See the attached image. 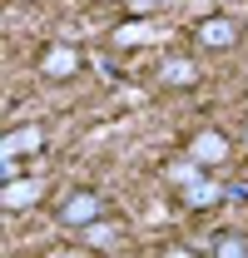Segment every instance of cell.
<instances>
[{
    "label": "cell",
    "mask_w": 248,
    "mask_h": 258,
    "mask_svg": "<svg viewBox=\"0 0 248 258\" xmlns=\"http://www.w3.org/2000/svg\"><path fill=\"white\" fill-rule=\"evenodd\" d=\"M189 10L194 15H214V0H189Z\"/></svg>",
    "instance_id": "obj_14"
},
{
    "label": "cell",
    "mask_w": 248,
    "mask_h": 258,
    "mask_svg": "<svg viewBox=\"0 0 248 258\" xmlns=\"http://www.w3.org/2000/svg\"><path fill=\"white\" fill-rule=\"evenodd\" d=\"M194 80V64L189 60H169L164 64V85H189Z\"/></svg>",
    "instance_id": "obj_11"
},
{
    "label": "cell",
    "mask_w": 248,
    "mask_h": 258,
    "mask_svg": "<svg viewBox=\"0 0 248 258\" xmlns=\"http://www.w3.org/2000/svg\"><path fill=\"white\" fill-rule=\"evenodd\" d=\"M194 40H199L204 50H233V40H238V20H233V15H199Z\"/></svg>",
    "instance_id": "obj_2"
},
{
    "label": "cell",
    "mask_w": 248,
    "mask_h": 258,
    "mask_svg": "<svg viewBox=\"0 0 248 258\" xmlns=\"http://www.w3.org/2000/svg\"><path fill=\"white\" fill-rule=\"evenodd\" d=\"M149 40H159V25L149 15H134L129 25L114 30V50H134V45H149Z\"/></svg>",
    "instance_id": "obj_7"
},
{
    "label": "cell",
    "mask_w": 248,
    "mask_h": 258,
    "mask_svg": "<svg viewBox=\"0 0 248 258\" xmlns=\"http://www.w3.org/2000/svg\"><path fill=\"white\" fill-rule=\"evenodd\" d=\"M199 174H209V169H204V164L194 159V154H189V159H179V164H169V179H174L179 189H184V184H194Z\"/></svg>",
    "instance_id": "obj_10"
},
{
    "label": "cell",
    "mask_w": 248,
    "mask_h": 258,
    "mask_svg": "<svg viewBox=\"0 0 248 258\" xmlns=\"http://www.w3.org/2000/svg\"><path fill=\"white\" fill-rule=\"evenodd\" d=\"M80 70V50L75 45H45V55H40V75L45 80H70Z\"/></svg>",
    "instance_id": "obj_6"
},
{
    "label": "cell",
    "mask_w": 248,
    "mask_h": 258,
    "mask_svg": "<svg viewBox=\"0 0 248 258\" xmlns=\"http://www.w3.org/2000/svg\"><path fill=\"white\" fill-rule=\"evenodd\" d=\"M99 209H104V204H99V194L80 189V194H70V199H65L60 219H65V224H70V228H90L94 219H99Z\"/></svg>",
    "instance_id": "obj_5"
},
{
    "label": "cell",
    "mask_w": 248,
    "mask_h": 258,
    "mask_svg": "<svg viewBox=\"0 0 248 258\" xmlns=\"http://www.w3.org/2000/svg\"><path fill=\"white\" fill-rule=\"evenodd\" d=\"M243 139H248V134H243Z\"/></svg>",
    "instance_id": "obj_15"
},
{
    "label": "cell",
    "mask_w": 248,
    "mask_h": 258,
    "mask_svg": "<svg viewBox=\"0 0 248 258\" xmlns=\"http://www.w3.org/2000/svg\"><path fill=\"white\" fill-rule=\"evenodd\" d=\"M85 233H90V248H104V243H114V238H119V228H114V224H99V219H94Z\"/></svg>",
    "instance_id": "obj_12"
},
{
    "label": "cell",
    "mask_w": 248,
    "mask_h": 258,
    "mask_svg": "<svg viewBox=\"0 0 248 258\" xmlns=\"http://www.w3.org/2000/svg\"><path fill=\"white\" fill-rule=\"evenodd\" d=\"M218 199H223V189H218L209 174H199L194 184H184V204H189V209H214Z\"/></svg>",
    "instance_id": "obj_8"
},
{
    "label": "cell",
    "mask_w": 248,
    "mask_h": 258,
    "mask_svg": "<svg viewBox=\"0 0 248 258\" xmlns=\"http://www.w3.org/2000/svg\"><path fill=\"white\" fill-rule=\"evenodd\" d=\"M45 199V184L40 179H25V174H10V179H0V209L5 214H25V209H35Z\"/></svg>",
    "instance_id": "obj_1"
},
{
    "label": "cell",
    "mask_w": 248,
    "mask_h": 258,
    "mask_svg": "<svg viewBox=\"0 0 248 258\" xmlns=\"http://www.w3.org/2000/svg\"><path fill=\"white\" fill-rule=\"evenodd\" d=\"M124 5H129V15H154L159 0H124Z\"/></svg>",
    "instance_id": "obj_13"
},
{
    "label": "cell",
    "mask_w": 248,
    "mask_h": 258,
    "mask_svg": "<svg viewBox=\"0 0 248 258\" xmlns=\"http://www.w3.org/2000/svg\"><path fill=\"white\" fill-rule=\"evenodd\" d=\"M204 253H214V258H248V238L243 233H214Z\"/></svg>",
    "instance_id": "obj_9"
},
{
    "label": "cell",
    "mask_w": 248,
    "mask_h": 258,
    "mask_svg": "<svg viewBox=\"0 0 248 258\" xmlns=\"http://www.w3.org/2000/svg\"><path fill=\"white\" fill-rule=\"evenodd\" d=\"M40 144H45V134L35 124H25V129H10L5 139H0V159H5V179L15 174V159L20 154H40Z\"/></svg>",
    "instance_id": "obj_3"
},
{
    "label": "cell",
    "mask_w": 248,
    "mask_h": 258,
    "mask_svg": "<svg viewBox=\"0 0 248 258\" xmlns=\"http://www.w3.org/2000/svg\"><path fill=\"white\" fill-rule=\"evenodd\" d=\"M189 154L204 164V169H214V164H223L228 154H233V144H228L223 129H199V134L189 139Z\"/></svg>",
    "instance_id": "obj_4"
}]
</instances>
